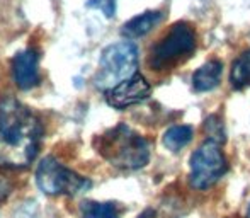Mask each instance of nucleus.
<instances>
[{
  "label": "nucleus",
  "mask_w": 250,
  "mask_h": 218,
  "mask_svg": "<svg viewBox=\"0 0 250 218\" xmlns=\"http://www.w3.org/2000/svg\"><path fill=\"white\" fill-rule=\"evenodd\" d=\"M228 171V162L221 145L208 138L191 155L189 181L196 189H208L214 186Z\"/></svg>",
  "instance_id": "nucleus-6"
},
{
  "label": "nucleus",
  "mask_w": 250,
  "mask_h": 218,
  "mask_svg": "<svg viewBox=\"0 0 250 218\" xmlns=\"http://www.w3.org/2000/svg\"><path fill=\"white\" fill-rule=\"evenodd\" d=\"M138 218H155V212L153 210H145V212H143Z\"/></svg>",
  "instance_id": "nucleus-15"
},
{
  "label": "nucleus",
  "mask_w": 250,
  "mask_h": 218,
  "mask_svg": "<svg viewBox=\"0 0 250 218\" xmlns=\"http://www.w3.org/2000/svg\"><path fill=\"white\" fill-rule=\"evenodd\" d=\"M94 145L102 159L114 167L126 171L142 169L150 160L148 142L125 123H119L114 128L99 135Z\"/></svg>",
  "instance_id": "nucleus-2"
},
{
  "label": "nucleus",
  "mask_w": 250,
  "mask_h": 218,
  "mask_svg": "<svg viewBox=\"0 0 250 218\" xmlns=\"http://www.w3.org/2000/svg\"><path fill=\"white\" fill-rule=\"evenodd\" d=\"M192 136H194L192 126H188V125L170 126V128L164 133V145L174 153L181 152L184 147H188L189 143H191Z\"/></svg>",
  "instance_id": "nucleus-11"
},
{
  "label": "nucleus",
  "mask_w": 250,
  "mask_h": 218,
  "mask_svg": "<svg viewBox=\"0 0 250 218\" xmlns=\"http://www.w3.org/2000/svg\"><path fill=\"white\" fill-rule=\"evenodd\" d=\"M164 19V14L160 10H146V12L140 14V16L129 19L128 22L123 26L121 34L128 40H136V38H142L145 34H148L155 26L162 22Z\"/></svg>",
  "instance_id": "nucleus-10"
},
{
  "label": "nucleus",
  "mask_w": 250,
  "mask_h": 218,
  "mask_svg": "<svg viewBox=\"0 0 250 218\" xmlns=\"http://www.w3.org/2000/svg\"><path fill=\"white\" fill-rule=\"evenodd\" d=\"M43 125L27 106L14 97L0 101V167L22 169L36 159Z\"/></svg>",
  "instance_id": "nucleus-1"
},
{
  "label": "nucleus",
  "mask_w": 250,
  "mask_h": 218,
  "mask_svg": "<svg viewBox=\"0 0 250 218\" xmlns=\"http://www.w3.org/2000/svg\"><path fill=\"white\" fill-rule=\"evenodd\" d=\"M150 92L151 87L145 80V77L136 73L131 79L125 80L119 86L107 90L105 92V101H107L109 106L114 109H128L148 99Z\"/></svg>",
  "instance_id": "nucleus-7"
},
{
  "label": "nucleus",
  "mask_w": 250,
  "mask_h": 218,
  "mask_svg": "<svg viewBox=\"0 0 250 218\" xmlns=\"http://www.w3.org/2000/svg\"><path fill=\"white\" fill-rule=\"evenodd\" d=\"M204 128H206L208 135H209V140H214L218 143L225 142V131H223V125H221V119L218 118L216 114L209 116L204 123Z\"/></svg>",
  "instance_id": "nucleus-14"
},
{
  "label": "nucleus",
  "mask_w": 250,
  "mask_h": 218,
  "mask_svg": "<svg viewBox=\"0 0 250 218\" xmlns=\"http://www.w3.org/2000/svg\"><path fill=\"white\" fill-rule=\"evenodd\" d=\"M40 55L33 48L19 51L12 58V75L14 82L21 90H29L40 84Z\"/></svg>",
  "instance_id": "nucleus-8"
},
{
  "label": "nucleus",
  "mask_w": 250,
  "mask_h": 218,
  "mask_svg": "<svg viewBox=\"0 0 250 218\" xmlns=\"http://www.w3.org/2000/svg\"><path fill=\"white\" fill-rule=\"evenodd\" d=\"M138 66V48L131 41H119L104 48L99 60V70L94 77L97 89L111 90L125 80L136 75Z\"/></svg>",
  "instance_id": "nucleus-3"
},
{
  "label": "nucleus",
  "mask_w": 250,
  "mask_h": 218,
  "mask_svg": "<svg viewBox=\"0 0 250 218\" xmlns=\"http://www.w3.org/2000/svg\"><path fill=\"white\" fill-rule=\"evenodd\" d=\"M249 218H250V206H249Z\"/></svg>",
  "instance_id": "nucleus-16"
},
{
  "label": "nucleus",
  "mask_w": 250,
  "mask_h": 218,
  "mask_svg": "<svg viewBox=\"0 0 250 218\" xmlns=\"http://www.w3.org/2000/svg\"><path fill=\"white\" fill-rule=\"evenodd\" d=\"M221 75H223V63L218 60H209L194 72L192 87L196 92H209L220 86Z\"/></svg>",
  "instance_id": "nucleus-9"
},
{
  "label": "nucleus",
  "mask_w": 250,
  "mask_h": 218,
  "mask_svg": "<svg viewBox=\"0 0 250 218\" xmlns=\"http://www.w3.org/2000/svg\"><path fill=\"white\" fill-rule=\"evenodd\" d=\"M230 84L235 90H244L250 87V50L244 51L231 65Z\"/></svg>",
  "instance_id": "nucleus-12"
},
{
  "label": "nucleus",
  "mask_w": 250,
  "mask_h": 218,
  "mask_svg": "<svg viewBox=\"0 0 250 218\" xmlns=\"http://www.w3.org/2000/svg\"><path fill=\"white\" fill-rule=\"evenodd\" d=\"M36 184L44 195L77 196L92 188L89 179L63 167L55 157H46L36 169Z\"/></svg>",
  "instance_id": "nucleus-5"
},
{
  "label": "nucleus",
  "mask_w": 250,
  "mask_h": 218,
  "mask_svg": "<svg viewBox=\"0 0 250 218\" xmlns=\"http://www.w3.org/2000/svg\"><path fill=\"white\" fill-rule=\"evenodd\" d=\"M83 218H119L118 208L114 203L87 201L82 206Z\"/></svg>",
  "instance_id": "nucleus-13"
},
{
  "label": "nucleus",
  "mask_w": 250,
  "mask_h": 218,
  "mask_svg": "<svg viewBox=\"0 0 250 218\" xmlns=\"http://www.w3.org/2000/svg\"><path fill=\"white\" fill-rule=\"evenodd\" d=\"M196 31L188 22H175L167 34L151 48V70H168L194 53Z\"/></svg>",
  "instance_id": "nucleus-4"
}]
</instances>
